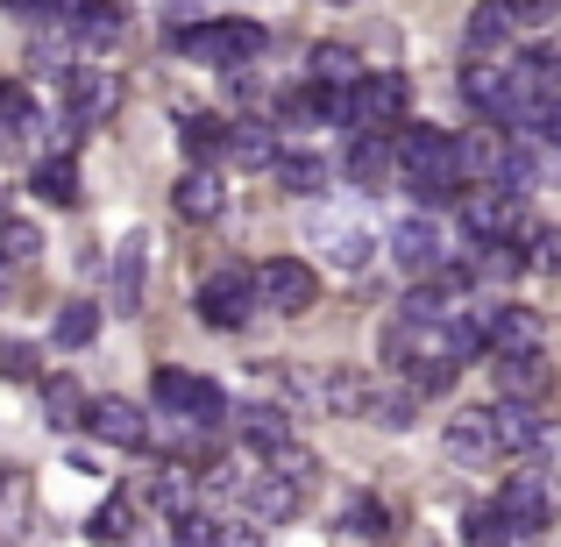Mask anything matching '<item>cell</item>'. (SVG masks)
<instances>
[{"mask_svg": "<svg viewBox=\"0 0 561 547\" xmlns=\"http://www.w3.org/2000/svg\"><path fill=\"white\" fill-rule=\"evenodd\" d=\"M150 398H157V412L164 420H192V426H228V398H220V384H206V377H192V369L179 363H157V377H150Z\"/></svg>", "mask_w": 561, "mask_h": 547, "instance_id": "obj_1", "label": "cell"}, {"mask_svg": "<svg viewBox=\"0 0 561 547\" xmlns=\"http://www.w3.org/2000/svg\"><path fill=\"white\" fill-rule=\"evenodd\" d=\"M263 22H242V14H228V22H192L185 36H171V50L199 57V65H220V71H242L249 57H263Z\"/></svg>", "mask_w": 561, "mask_h": 547, "instance_id": "obj_2", "label": "cell"}, {"mask_svg": "<svg viewBox=\"0 0 561 547\" xmlns=\"http://www.w3.org/2000/svg\"><path fill=\"white\" fill-rule=\"evenodd\" d=\"M405 100H412V86L398 79V71H363V79L348 86V128L391 136V128L405 122Z\"/></svg>", "mask_w": 561, "mask_h": 547, "instance_id": "obj_3", "label": "cell"}, {"mask_svg": "<svg viewBox=\"0 0 561 547\" xmlns=\"http://www.w3.org/2000/svg\"><path fill=\"white\" fill-rule=\"evenodd\" d=\"M192 306H199L206 328L234 334L249 320V306H256V271H249V263H220V271L199 285V299H192Z\"/></svg>", "mask_w": 561, "mask_h": 547, "instance_id": "obj_4", "label": "cell"}, {"mask_svg": "<svg viewBox=\"0 0 561 547\" xmlns=\"http://www.w3.org/2000/svg\"><path fill=\"white\" fill-rule=\"evenodd\" d=\"M313 299H320L313 263H299V257H271V263H256V306H271V314L299 320V314H313Z\"/></svg>", "mask_w": 561, "mask_h": 547, "instance_id": "obj_5", "label": "cell"}, {"mask_svg": "<svg viewBox=\"0 0 561 547\" xmlns=\"http://www.w3.org/2000/svg\"><path fill=\"white\" fill-rule=\"evenodd\" d=\"M455 220H462L469 242H512V228H519V200H512V192H497V185H462Z\"/></svg>", "mask_w": 561, "mask_h": 547, "instance_id": "obj_6", "label": "cell"}, {"mask_svg": "<svg viewBox=\"0 0 561 547\" xmlns=\"http://www.w3.org/2000/svg\"><path fill=\"white\" fill-rule=\"evenodd\" d=\"M554 505H561V491H554L548 469H519V477H505V491H497V512L519 520L526 534H540V526L554 520Z\"/></svg>", "mask_w": 561, "mask_h": 547, "instance_id": "obj_7", "label": "cell"}, {"mask_svg": "<svg viewBox=\"0 0 561 547\" xmlns=\"http://www.w3.org/2000/svg\"><path fill=\"white\" fill-rule=\"evenodd\" d=\"M455 164H462V185H497L512 164V136L505 128H469V136H455Z\"/></svg>", "mask_w": 561, "mask_h": 547, "instance_id": "obj_8", "label": "cell"}, {"mask_svg": "<svg viewBox=\"0 0 561 547\" xmlns=\"http://www.w3.org/2000/svg\"><path fill=\"white\" fill-rule=\"evenodd\" d=\"M391 257H398V271H412V277H434L440 263H448V242H440V228L434 220H398L391 228Z\"/></svg>", "mask_w": 561, "mask_h": 547, "instance_id": "obj_9", "label": "cell"}, {"mask_svg": "<svg viewBox=\"0 0 561 547\" xmlns=\"http://www.w3.org/2000/svg\"><path fill=\"white\" fill-rule=\"evenodd\" d=\"M85 426H93V434L107 441V448H150V412L128 406V398H93Z\"/></svg>", "mask_w": 561, "mask_h": 547, "instance_id": "obj_10", "label": "cell"}, {"mask_svg": "<svg viewBox=\"0 0 561 547\" xmlns=\"http://www.w3.org/2000/svg\"><path fill=\"white\" fill-rule=\"evenodd\" d=\"M65 107H71V122H107V114L122 107V79H107V71L79 65V71L65 79Z\"/></svg>", "mask_w": 561, "mask_h": 547, "instance_id": "obj_11", "label": "cell"}, {"mask_svg": "<svg viewBox=\"0 0 561 547\" xmlns=\"http://www.w3.org/2000/svg\"><path fill=\"white\" fill-rule=\"evenodd\" d=\"M228 426L263 455V463H271L277 448H291V412H285V406H234V412H228Z\"/></svg>", "mask_w": 561, "mask_h": 547, "instance_id": "obj_12", "label": "cell"}, {"mask_svg": "<svg viewBox=\"0 0 561 547\" xmlns=\"http://www.w3.org/2000/svg\"><path fill=\"white\" fill-rule=\"evenodd\" d=\"M512 8L505 0H477V8H469V29H462V43H469V57H519L512 50Z\"/></svg>", "mask_w": 561, "mask_h": 547, "instance_id": "obj_13", "label": "cell"}, {"mask_svg": "<svg viewBox=\"0 0 561 547\" xmlns=\"http://www.w3.org/2000/svg\"><path fill=\"white\" fill-rule=\"evenodd\" d=\"M491 377H497V398H526V406H534L554 384V369H548L540 349H519V356H491Z\"/></svg>", "mask_w": 561, "mask_h": 547, "instance_id": "obj_14", "label": "cell"}, {"mask_svg": "<svg viewBox=\"0 0 561 547\" xmlns=\"http://www.w3.org/2000/svg\"><path fill=\"white\" fill-rule=\"evenodd\" d=\"M122 29H128V0H85V14L71 22V43L85 57H107L122 43Z\"/></svg>", "mask_w": 561, "mask_h": 547, "instance_id": "obj_15", "label": "cell"}, {"mask_svg": "<svg viewBox=\"0 0 561 547\" xmlns=\"http://www.w3.org/2000/svg\"><path fill=\"white\" fill-rule=\"evenodd\" d=\"M171 206H179L185 220H199V228H206V220L228 214V179H220V171H199V164H192L185 179L171 185Z\"/></svg>", "mask_w": 561, "mask_h": 547, "instance_id": "obj_16", "label": "cell"}, {"mask_svg": "<svg viewBox=\"0 0 561 547\" xmlns=\"http://www.w3.org/2000/svg\"><path fill=\"white\" fill-rule=\"evenodd\" d=\"M342 171L363 192L383 185V179H398V143L391 136H363V128H356V136H348V150H342Z\"/></svg>", "mask_w": 561, "mask_h": 547, "instance_id": "obj_17", "label": "cell"}, {"mask_svg": "<svg viewBox=\"0 0 561 547\" xmlns=\"http://www.w3.org/2000/svg\"><path fill=\"white\" fill-rule=\"evenodd\" d=\"M448 455H462V463H491L497 455V420H491V406H462L448 420Z\"/></svg>", "mask_w": 561, "mask_h": 547, "instance_id": "obj_18", "label": "cell"}, {"mask_svg": "<svg viewBox=\"0 0 561 547\" xmlns=\"http://www.w3.org/2000/svg\"><path fill=\"white\" fill-rule=\"evenodd\" d=\"M277 128L271 122H256V114H242V122L228 128V164L234 171H277Z\"/></svg>", "mask_w": 561, "mask_h": 547, "instance_id": "obj_19", "label": "cell"}, {"mask_svg": "<svg viewBox=\"0 0 561 547\" xmlns=\"http://www.w3.org/2000/svg\"><path fill=\"white\" fill-rule=\"evenodd\" d=\"M483 334H491V356H519V349H540V320L526 306H477Z\"/></svg>", "mask_w": 561, "mask_h": 547, "instance_id": "obj_20", "label": "cell"}, {"mask_svg": "<svg viewBox=\"0 0 561 547\" xmlns=\"http://www.w3.org/2000/svg\"><path fill=\"white\" fill-rule=\"evenodd\" d=\"M313 235H320L334 271H363V263H370V228H363V220H320Z\"/></svg>", "mask_w": 561, "mask_h": 547, "instance_id": "obj_21", "label": "cell"}, {"mask_svg": "<svg viewBox=\"0 0 561 547\" xmlns=\"http://www.w3.org/2000/svg\"><path fill=\"white\" fill-rule=\"evenodd\" d=\"M491 420H497V448L534 455V434H540V420H548V412H540V406H526V398H497V406H491Z\"/></svg>", "mask_w": 561, "mask_h": 547, "instance_id": "obj_22", "label": "cell"}, {"mask_svg": "<svg viewBox=\"0 0 561 547\" xmlns=\"http://www.w3.org/2000/svg\"><path fill=\"white\" fill-rule=\"evenodd\" d=\"M228 128H234V122H220V114H185V128H179L185 157H192L199 171H214L220 157H228Z\"/></svg>", "mask_w": 561, "mask_h": 547, "instance_id": "obj_23", "label": "cell"}, {"mask_svg": "<svg viewBox=\"0 0 561 547\" xmlns=\"http://www.w3.org/2000/svg\"><path fill=\"white\" fill-rule=\"evenodd\" d=\"M306 79H313V86H356L363 79V50H356V43H313Z\"/></svg>", "mask_w": 561, "mask_h": 547, "instance_id": "obj_24", "label": "cell"}, {"mask_svg": "<svg viewBox=\"0 0 561 547\" xmlns=\"http://www.w3.org/2000/svg\"><path fill=\"white\" fill-rule=\"evenodd\" d=\"M28 192H36L43 206H79V200H85L79 164H71V157H43V164H36V179H28Z\"/></svg>", "mask_w": 561, "mask_h": 547, "instance_id": "obj_25", "label": "cell"}, {"mask_svg": "<svg viewBox=\"0 0 561 547\" xmlns=\"http://www.w3.org/2000/svg\"><path fill=\"white\" fill-rule=\"evenodd\" d=\"M114 314H142V235H128L122 249H114Z\"/></svg>", "mask_w": 561, "mask_h": 547, "instance_id": "obj_26", "label": "cell"}, {"mask_svg": "<svg viewBox=\"0 0 561 547\" xmlns=\"http://www.w3.org/2000/svg\"><path fill=\"white\" fill-rule=\"evenodd\" d=\"M43 412H50V426H57V434H71V426H85L93 398H85L71 377H43Z\"/></svg>", "mask_w": 561, "mask_h": 547, "instance_id": "obj_27", "label": "cell"}, {"mask_svg": "<svg viewBox=\"0 0 561 547\" xmlns=\"http://www.w3.org/2000/svg\"><path fill=\"white\" fill-rule=\"evenodd\" d=\"M271 179L285 185V192H299V200H320L334 171L320 164V157H306V150H285V157H277V171H271Z\"/></svg>", "mask_w": 561, "mask_h": 547, "instance_id": "obj_28", "label": "cell"}, {"mask_svg": "<svg viewBox=\"0 0 561 547\" xmlns=\"http://www.w3.org/2000/svg\"><path fill=\"white\" fill-rule=\"evenodd\" d=\"M93 334H100V306H93V299L57 306V320H50V342H57V349H85Z\"/></svg>", "mask_w": 561, "mask_h": 547, "instance_id": "obj_29", "label": "cell"}, {"mask_svg": "<svg viewBox=\"0 0 561 547\" xmlns=\"http://www.w3.org/2000/svg\"><path fill=\"white\" fill-rule=\"evenodd\" d=\"M249 505H256L263 520H291V512L306 505V491L285 483V477H249Z\"/></svg>", "mask_w": 561, "mask_h": 547, "instance_id": "obj_30", "label": "cell"}, {"mask_svg": "<svg viewBox=\"0 0 561 547\" xmlns=\"http://www.w3.org/2000/svg\"><path fill=\"white\" fill-rule=\"evenodd\" d=\"M150 505L171 512V520H185V512H192V469H185V463H164V469L150 477Z\"/></svg>", "mask_w": 561, "mask_h": 547, "instance_id": "obj_31", "label": "cell"}, {"mask_svg": "<svg viewBox=\"0 0 561 547\" xmlns=\"http://www.w3.org/2000/svg\"><path fill=\"white\" fill-rule=\"evenodd\" d=\"M469 540H477V547H526L534 534H526L519 520H505L497 505H477V512H469Z\"/></svg>", "mask_w": 561, "mask_h": 547, "instance_id": "obj_32", "label": "cell"}, {"mask_svg": "<svg viewBox=\"0 0 561 547\" xmlns=\"http://www.w3.org/2000/svg\"><path fill=\"white\" fill-rule=\"evenodd\" d=\"M469 249H477V257H469V263H477V277H491V285H505V277H519L526 263H534L519 242H469Z\"/></svg>", "mask_w": 561, "mask_h": 547, "instance_id": "obj_33", "label": "cell"}, {"mask_svg": "<svg viewBox=\"0 0 561 547\" xmlns=\"http://www.w3.org/2000/svg\"><path fill=\"white\" fill-rule=\"evenodd\" d=\"M0 534L8 540L28 534V477L22 469H0Z\"/></svg>", "mask_w": 561, "mask_h": 547, "instance_id": "obj_34", "label": "cell"}, {"mask_svg": "<svg viewBox=\"0 0 561 547\" xmlns=\"http://www.w3.org/2000/svg\"><path fill=\"white\" fill-rule=\"evenodd\" d=\"M128 526H136V512H128V498H107V505H100L93 520H85V540H100V547H122V540H136Z\"/></svg>", "mask_w": 561, "mask_h": 547, "instance_id": "obj_35", "label": "cell"}, {"mask_svg": "<svg viewBox=\"0 0 561 547\" xmlns=\"http://www.w3.org/2000/svg\"><path fill=\"white\" fill-rule=\"evenodd\" d=\"M22 136H36V107H28V93L22 86H0V143H22Z\"/></svg>", "mask_w": 561, "mask_h": 547, "instance_id": "obj_36", "label": "cell"}, {"mask_svg": "<svg viewBox=\"0 0 561 547\" xmlns=\"http://www.w3.org/2000/svg\"><path fill=\"white\" fill-rule=\"evenodd\" d=\"M412 398H420V391H377V384H370V398H363V420L398 426V434H405V426H412Z\"/></svg>", "mask_w": 561, "mask_h": 547, "instance_id": "obj_37", "label": "cell"}, {"mask_svg": "<svg viewBox=\"0 0 561 547\" xmlns=\"http://www.w3.org/2000/svg\"><path fill=\"white\" fill-rule=\"evenodd\" d=\"M342 526L356 540H383V534H391V512H383L377 498H348V505H342Z\"/></svg>", "mask_w": 561, "mask_h": 547, "instance_id": "obj_38", "label": "cell"}, {"mask_svg": "<svg viewBox=\"0 0 561 547\" xmlns=\"http://www.w3.org/2000/svg\"><path fill=\"white\" fill-rule=\"evenodd\" d=\"M228 540V526L206 520V512H185V520H171V547H220Z\"/></svg>", "mask_w": 561, "mask_h": 547, "instance_id": "obj_39", "label": "cell"}, {"mask_svg": "<svg viewBox=\"0 0 561 547\" xmlns=\"http://www.w3.org/2000/svg\"><path fill=\"white\" fill-rule=\"evenodd\" d=\"M0 257H8V263H36L43 257V235L28 228V220H0Z\"/></svg>", "mask_w": 561, "mask_h": 547, "instance_id": "obj_40", "label": "cell"}, {"mask_svg": "<svg viewBox=\"0 0 561 547\" xmlns=\"http://www.w3.org/2000/svg\"><path fill=\"white\" fill-rule=\"evenodd\" d=\"M271 477H285V483H299V491H313L320 463H313V455L299 448V441H291V448H277V455H271Z\"/></svg>", "mask_w": 561, "mask_h": 547, "instance_id": "obj_41", "label": "cell"}, {"mask_svg": "<svg viewBox=\"0 0 561 547\" xmlns=\"http://www.w3.org/2000/svg\"><path fill=\"white\" fill-rule=\"evenodd\" d=\"M36 349H28V342H0V377H14V384H28V377H36Z\"/></svg>", "mask_w": 561, "mask_h": 547, "instance_id": "obj_42", "label": "cell"}, {"mask_svg": "<svg viewBox=\"0 0 561 547\" xmlns=\"http://www.w3.org/2000/svg\"><path fill=\"white\" fill-rule=\"evenodd\" d=\"M534 271H561V228H534Z\"/></svg>", "mask_w": 561, "mask_h": 547, "instance_id": "obj_43", "label": "cell"}, {"mask_svg": "<svg viewBox=\"0 0 561 547\" xmlns=\"http://www.w3.org/2000/svg\"><path fill=\"white\" fill-rule=\"evenodd\" d=\"M505 8H512V22H526V29L554 22V0H505Z\"/></svg>", "mask_w": 561, "mask_h": 547, "instance_id": "obj_44", "label": "cell"}, {"mask_svg": "<svg viewBox=\"0 0 561 547\" xmlns=\"http://www.w3.org/2000/svg\"><path fill=\"white\" fill-rule=\"evenodd\" d=\"M534 455H540V463H561V420H540V434H534Z\"/></svg>", "mask_w": 561, "mask_h": 547, "instance_id": "obj_45", "label": "cell"}, {"mask_svg": "<svg viewBox=\"0 0 561 547\" xmlns=\"http://www.w3.org/2000/svg\"><path fill=\"white\" fill-rule=\"evenodd\" d=\"M14 14H28V22H43V8H50V0H8Z\"/></svg>", "mask_w": 561, "mask_h": 547, "instance_id": "obj_46", "label": "cell"}, {"mask_svg": "<svg viewBox=\"0 0 561 547\" xmlns=\"http://www.w3.org/2000/svg\"><path fill=\"white\" fill-rule=\"evenodd\" d=\"M540 136H548L554 150H561V107H548V128H540Z\"/></svg>", "mask_w": 561, "mask_h": 547, "instance_id": "obj_47", "label": "cell"}, {"mask_svg": "<svg viewBox=\"0 0 561 547\" xmlns=\"http://www.w3.org/2000/svg\"><path fill=\"white\" fill-rule=\"evenodd\" d=\"M8 292H14V263L0 257V299H8Z\"/></svg>", "mask_w": 561, "mask_h": 547, "instance_id": "obj_48", "label": "cell"}, {"mask_svg": "<svg viewBox=\"0 0 561 547\" xmlns=\"http://www.w3.org/2000/svg\"><path fill=\"white\" fill-rule=\"evenodd\" d=\"M220 547H256V540H249V534H228V540H220Z\"/></svg>", "mask_w": 561, "mask_h": 547, "instance_id": "obj_49", "label": "cell"}]
</instances>
